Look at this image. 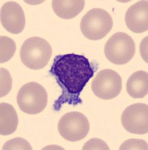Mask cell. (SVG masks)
<instances>
[{
	"label": "cell",
	"mask_w": 148,
	"mask_h": 150,
	"mask_svg": "<svg viewBox=\"0 0 148 150\" xmlns=\"http://www.w3.org/2000/svg\"><path fill=\"white\" fill-rule=\"evenodd\" d=\"M50 73L64 87L65 92L78 96L94 76V71L85 56L68 53L55 59Z\"/></svg>",
	"instance_id": "1"
},
{
	"label": "cell",
	"mask_w": 148,
	"mask_h": 150,
	"mask_svg": "<svg viewBox=\"0 0 148 150\" xmlns=\"http://www.w3.org/2000/svg\"><path fill=\"white\" fill-rule=\"evenodd\" d=\"M53 54L51 45L46 40L40 37H32L24 41L20 56L24 65L32 70L44 68Z\"/></svg>",
	"instance_id": "2"
},
{
	"label": "cell",
	"mask_w": 148,
	"mask_h": 150,
	"mask_svg": "<svg viewBox=\"0 0 148 150\" xmlns=\"http://www.w3.org/2000/svg\"><path fill=\"white\" fill-rule=\"evenodd\" d=\"M113 26L110 14L102 8H93L83 16L80 29L85 38L91 41H98L107 35Z\"/></svg>",
	"instance_id": "3"
},
{
	"label": "cell",
	"mask_w": 148,
	"mask_h": 150,
	"mask_svg": "<svg viewBox=\"0 0 148 150\" xmlns=\"http://www.w3.org/2000/svg\"><path fill=\"white\" fill-rule=\"evenodd\" d=\"M47 92L44 87L36 82L22 86L17 93V101L20 109L27 114H38L47 105Z\"/></svg>",
	"instance_id": "4"
},
{
	"label": "cell",
	"mask_w": 148,
	"mask_h": 150,
	"mask_svg": "<svg viewBox=\"0 0 148 150\" xmlns=\"http://www.w3.org/2000/svg\"><path fill=\"white\" fill-rule=\"evenodd\" d=\"M104 53L109 62L115 65H124L134 57V40L125 33H116L106 43Z\"/></svg>",
	"instance_id": "5"
},
{
	"label": "cell",
	"mask_w": 148,
	"mask_h": 150,
	"mask_svg": "<svg viewBox=\"0 0 148 150\" xmlns=\"http://www.w3.org/2000/svg\"><path fill=\"white\" fill-rule=\"evenodd\" d=\"M58 130L64 139L70 142L82 140L87 136L90 130L88 118L79 112H70L60 119Z\"/></svg>",
	"instance_id": "6"
},
{
	"label": "cell",
	"mask_w": 148,
	"mask_h": 150,
	"mask_svg": "<svg viewBox=\"0 0 148 150\" xmlns=\"http://www.w3.org/2000/svg\"><path fill=\"white\" fill-rule=\"evenodd\" d=\"M91 89L99 98L111 100L121 93L122 78L119 74L112 69L101 70L92 81Z\"/></svg>",
	"instance_id": "7"
},
{
	"label": "cell",
	"mask_w": 148,
	"mask_h": 150,
	"mask_svg": "<svg viewBox=\"0 0 148 150\" xmlns=\"http://www.w3.org/2000/svg\"><path fill=\"white\" fill-rule=\"evenodd\" d=\"M123 126L127 131L135 134L148 132V105L138 103L129 106L121 116Z\"/></svg>",
	"instance_id": "8"
},
{
	"label": "cell",
	"mask_w": 148,
	"mask_h": 150,
	"mask_svg": "<svg viewBox=\"0 0 148 150\" xmlns=\"http://www.w3.org/2000/svg\"><path fill=\"white\" fill-rule=\"evenodd\" d=\"M1 23L11 34H20L26 26V17L22 7L13 1L5 2L1 8Z\"/></svg>",
	"instance_id": "9"
},
{
	"label": "cell",
	"mask_w": 148,
	"mask_h": 150,
	"mask_svg": "<svg viewBox=\"0 0 148 150\" xmlns=\"http://www.w3.org/2000/svg\"><path fill=\"white\" fill-rule=\"evenodd\" d=\"M128 29L134 33H142L148 29V2L138 1L129 8L125 14Z\"/></svg>",
	"instance_id": "10"
},
{
	"label": "cell",
	"mask_w": 148,
	"mask_h": 150,
	"mask_svg": "<svg viewBox=\"0 0 148 150\" xmlns=\"http://www.w3.org/2000/svg\"><path fill=\"white\" fill-rule=\"evenodd\" d=\"M85 2L84 0H53L52 7L55 14L62 19H72L83 11Z\"/></svg>",
	"instance_id": "11"
},
{
	"label": "cell",
	"mask_w": 148,
	"mask_h": 150,
	"mask_svg": "<svg viewBox=\"0 0 148 150\" xmlns=\"http://www.w3.org/2000/svg\"><path fill=\"white\" fill-rule=\"evenodd\" d=\"M19 123L18 116L14 107L2 102L0 104V134L7 136L14 133Z\"/></svg>",
	"instance_id": "12"
},
{
	"label": "cell",
	"mask_w": 148,
	"mask_h": 150,
	"mask_svg": "<svg viewBox=\"0 0 148 150\" xmlns=\"http://www.w3.org/2000/svg\"><path fill=\"white\" fill-rule=\"evenodd\" d=\"M126 91L134 98H142L148 93V74L138 71L129 77L126 82Z\"/></svg>",
	"instance_id": "13"
},
{
	"label": "cell",
	"mask_w": 148,
	"mask_h": 150,
	"mask_svg": "<svg viewBox=\"0 0 148 150\" xmlns=\"http://www.w3.org/2000/svg\"><path fill=\"white\" fill-rule=\"evenodd\" d=\"M16 44L11 38L6 36L0 37V63H5L14 56Z\"/></svg>",
	"instance_id": "14"
},
{
	"label": "cell",
	"mask_w": 148,
	"mask_h": 150,
	"mask_svg": "<svg viewBox=\"0 0 148 150\" xmlns=\"http://www.w3.org/2000/svg\"><path fill=\"white\" fill-rule=\"evenodd\" d=\"M2 150H32V147L26 140L21 137H16L8 140L3 145Z\"/></svg>",
	"instance_id": "15"
},
{
	"label": "cell",
	"mask_w": 148,
	"mask_h": 150,
	"mask_svg": "<svg viewBox=\"0 0 148 150\" xmlns=\"http://www.w3.org/2000/svg\"><path fill=\"white\" fill-rule=\"evenodd\" d=\"M1 71V89H0V97H5L11 92L12 89L13 80L11 74L7 69L4 68H0Z\"/></svg>",
	"instance_id": "16"
},
{
	"label": "cell",
	"mask_w": 148,
	"mask_h": 150,
	"mask_svg": "<svg viewBox=\"0 0 148 150\" xmlns=\"http://www.w3.org/2000/svg\"><path fill=\"white\" fill-rule=\"evenodd\" d=\"M148 146L147 143L146 141L139 139H129L126 140L123 143L121 147L119 148L120 150H128V149H138V150H147Z\"/></svg>",
	"instance_id": "17"
},
{
	"label": "cell",
	"mask_w": 148,
	"mask_h": 150,
	"mask_svg": "<svg viewBox=\"0 0 148 150\" xmlns=\"http://www.w3.org/2000/svg\"><path fill=\"white\" fill-rule=\"evenodd\" d=\"M82 150H109V146L101 139L92 138L89 140L87 143H85L82 149Z\"/></svg>",
	"instance_id": "18"
},
{
	"label": "cell",
	"mask_w": 148,
	"mask_h": 150,
	"mask_svg": "<svg viewBox=\"0 0 148 150\" xmlns=\"http://www.w3.org/2000/svg\"><path fill=\"white\" fill-rule=\"evenodd\" d=\"M146 44L145 45H144V41H142L141 42V46L143 48H140V52H141V56H142V57H143L144 60L146 62H147V41H146Z\"/></svg>",
	"instance_id": "19"
}]
</instances>
